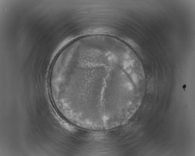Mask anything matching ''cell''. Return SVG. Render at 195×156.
Masks as SVG:
<instances>
[{"label":"cell","instance_id":"6da1fadb","mask_svg":"<svg viewBox=\"0 0 195 156\" xmlns=\"http://www.w3.org/2000/svg\"><path fill=\"white\" fill-rule=\"evenodd\" d=\"M55 78L73 115L98 123L131 112L146 83L142 65L133 50L104 39L73 46L60 59Z\"/></svg>","mask_w":195,"mask_h":156}]
</instances>
